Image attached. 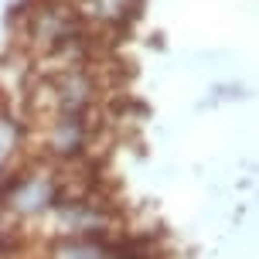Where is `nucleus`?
Wrapping results in <instances>:
<instances>
[{
	"label": "nucleus",
	"mask_w": 259,
	"mask_h": 259,
	"mask_svg": "<svg viewBox=\"0 0 259 259\" xmlns=\"http://www.w3.org/2000/svg\"><path fill=\"white\" fill-rule=\"evenodd\" d=\"M68 188H72V178L65 174V164H55V160L21 164L0 174V215L17 225L45 222L68 194Z\"/></svg>",
	"instance_id": "1"
},
{
	"label": "nucleus",
	"mask_w": 259,
	"mask_h": 259,
	"mask_svg": "<svg viewBox=\"0 0 259 259\" xmlns=\"http://www.w3.org/2000/svg\"><path fill=\"white\" fill-rule=\"evenodd\" d=\"M34 103L48 113H72V116H92V109L99 103V78L89 65L82 68H62L48 72L38 85Z\"/></svg>",
	"instance_id": "2"
},
{
	"label": "nucleus",
	"mask_w": 259,
	"mask_h": 259,
	"mask_svg": "<svg viewBox=\"0 0 259 259\" xmlns=\"http://www.w3.org/2000/svg\"><path fill=\"white\" fill-rule=\"evenodd\" d=\"M24 34H27V41H31L41 55H48V52H55V48L68 45V41L89 34V31H85V27H82V21L75 17L72 4L41 0V4H34V7L27 11Z\"/></svg>",
	"instance_id": "3"
},
{
	"label": "nucleus",
	"mask_w": 259,
	"mask_h": 259,
	"mask_svg": "<svg viewBox=\"0 0 259 259\" xmlns=\"http://www.w3.org/2000/svg\"><path fill=\"white\" fill-rule=\"evenodd\" d=\"M96 137L92 116H72V113H48L41 123V140L55 164H72L89 150Z\"/></svg>",
	"instance_id": "4"
},
{
	"label": "nucleus",
	"mask_w": 259,
	"mask_h": 259,
	"mask_svg": "<svg viewBox=\"0 0 259 259\" xmlns=\"http://www.w3.org/2000/svg\"><path fill=\"white\" fill-rule=\"evenodd\" d=\"M72 11L82 21L85 31H123V27L133 21V11H137V0H72Z\"/></svg>",
	"instance_id": "5"
},
{
	"label": "nucleus",
	"mask_w": 259,
	"mask_h": 259,
	"mask_svg": "<svg viewBox=\"0 0 259 259\" xmlns=\"http://www.w3.org/2000/svg\"><path fill=\"white\" fill-rule=\"evenodd\" d=\"M45 259H113V235H65L48 246Z\"/></svg>",
	"instance_id": "6"
},
{
	"label": "nucleus",
	"mask_w": 259,
	"mask_h": 259,
	"mask_svg": "<svg viewBox=\"0 0 259 259\" xmlns=\"http://www.w3.org/2000/svg\"><path fill=\"white\" fill-rule=\"evenodd\" d=\"M17 140H21V123L14 116H7V113H0V167L17 150Z\"/></svg>",
	"instance_id": "7"
}]
</instances>
